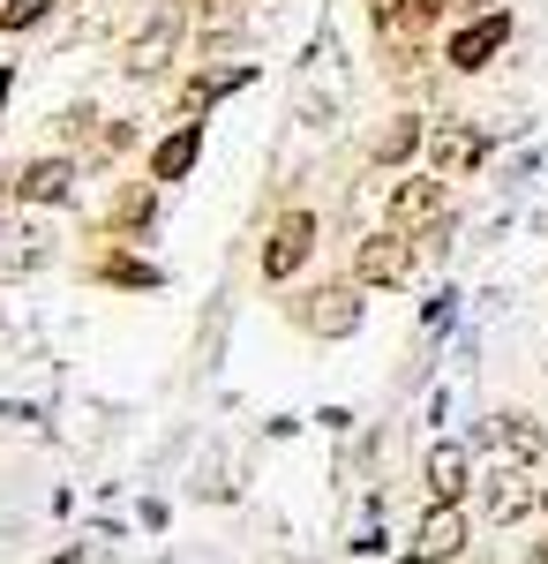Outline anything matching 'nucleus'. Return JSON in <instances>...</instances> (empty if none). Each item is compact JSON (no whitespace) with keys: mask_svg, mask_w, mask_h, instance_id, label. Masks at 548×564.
Wrapping results in <instances>:
<instances>
[{"mask_svg":"<svg viewBox=\"0 0 548 564\" xmlns=\"http://www.w3.org/2000/svg\"><path fill=\"white\" fill-rule=\"evenodd\" d=\"M39 15H45V0H0V31H23Z\"/></svg>","mask_w":548,"mask_h":564,"instance_id":"19","label":"nucleus"},{"mask_svg":"<svg viewBox=\"0 0 548 564\" xmlns=\"http://www.w3.org/2000/svg\"><path fill=\"white\" fill-rule=\"evenodd\" d=\"M128 143H135V129H128V121H106V129H98V151H106V159H113V151H128Z\"/></svg>","mask_w":548,"mask_h":564,"instance_id":"20","label":"nucleus"},{"mask_svg":"<svg viewBox=\"0 0 548 564\" xmlns=\"http://www.w3.org/2000/svg\"><path fill=\"white\" fill-rule=\"evenodd\" d=\"M526 505H534V489L511 475V467H504V475H489V520H518Z\"/></svg>","mask_w":548,"mask_h":564,"instance_id":"18","label":"nucleus"},{"mask_svg":"<svg viewBox=\"0 0 548 564\" xmlns=\"http://www.w3.org/2000/svg\"><path fill=\"white\" fill-rule=\"evenodd\" d=\"M428 159H436V174H443V181H459V174H473V166L489 159V135L465 129V121H451V129L428 135Z\"/></svg>","mask_w":548,"mask_h":564,"instance_id":"8","label":"nucleus"},{"mask_svg":"<svg viewBox=\"0 0 548 564\" xmlns=\"http://www.w3.org/2000/svg\"><path fill=\"white\" fill-rule=\"evenodd\" d=\"M421 143H428V129L414 121V113H406V121H391V129L369 143V159H376V166H406V159H414Z\"/></svg>","mask_w":548,"mask_h":564,"instance_id":"15","label":"nucleus"},{"mask_svg":"<svg viewBox=\"0 0 548 564\" xmlns=\"http://www.w3.org/2000/svg\"><path fill=\"white\" fill-rule=\"evenodd\" d=\"M489 436L504 444L511 459H541V452H548V430L534 422V414H496V422H489Z\"/></svg>","mask_w":548,"mask_h":564,"instance_id":"14","label":"nucleus"},{"mask_svg":"<svg viewBox=\"0 0 548 564\" xmlns=\"http://www.w3.org/2000/svg\"><path fill=\"white\" fill-rule=\"evenodd\" d=\"M308 249H316V218H308V212H286L278 226H271V249H263V279H294L300 263H308Z\"/></svg>","mask_w":548,"mask_h":564,"instance_id":"4","label":"nucleus"},{"mask_svg":"<svg viewBox=\"0 0 548 564\" xmlns=\"http://www.w3.org/2000/svg\"><path fill=\"white\" fill-rule=\"evenodd\" d=\"M414 263H421V249H414V234H369L361 249H353V279L361 286H414Z\"/></svg>","mask_w":548,"mask_h":564,"instance_id":"1","label":"nucleus"},{"mask_svg":"<svg viewBox=\"0 0 548 564\" xmlns=\"http://www.w3.org/2000/svg\"><path fill=\"white\" fill-rule=\"evenodd\" d=\"M151 212H158V181H135L121 204H113V226H121V234H143V226H151Z\"/></svg>","mask_w":548,"mask_h":564,"instance_id":"17","label":"nucleus"},{"mask_svg":"<svg viewBox=\"0 0 548 564\" xmlns=\"http://www.w3.org/2000/svg\"><path fill=\"white\" fill-rule=\"evenodd\" d=\"M196 166V129H173L158 151H151V181H180Z\"/></svg>","mask_w":548,"mask_h":564,"instance_id":"16","label":"nucleus"},{"mask_svg":"<svg viewBox=\"0 0 548 564\" xmlns=\"http://www.w3.org/2000/svg\"><path fill=\"white\" fill-rule=\"evenodd\" d=\"M443 218H451V196H443V181L414 174V181H398V188H391V226H398V234H414V241H421L428 226H443Z\"/></svg>","mask_w":548,"mask_h":564,"instance_id":"3","label":"nucleus"},{"mask_svg":"<svg viewBox=\"0 0 548 564\" xmlns=\"http://www.w3.org/2000/svg\"><path fill=\"white\" fill-rule=\"evenodd\" d=\"M249 84V68H204V76H188L180 84V121H204L211 113V98H226V90Z\"/></svg>","mask_w":548,"mask_h":564,"instance_id":"12","label":"nucleus"},{"mask_svg":"<svg viewBox=\"0 0 548 564\" xmlns=\"http://www.w3.org/2000/svg\"><path fill=\"white\" fill-rule=\"evenodd\" d=\"M459 8H481V15H496V8H504V0H459Z\"/></svg>","mask_w":548,"mask_h":564,"instance_id":"22","label":"nucleus"},{"mask_svg":"<svg viewBox=\"0 0 548 564\" xmlns=\"http://www.w3.org/2000/svg\"><path fill=\"white\" fill-rule=\"evenodd\" d=\"M45 257H53V241L39 226H0V279H31Z\"/></svg>","mask_w":548,"mask_h":564,"instance_id":"11","label":"nucleus"},{"mask_svg":"<svg viewBox=\"0 0 548 564\" xmlns=\"http://www.w3.org/2000/svg\"><path fill=\"white\" fill-rule=\"evenodd\" d=\"M443 8H451V0H383L376 23H383V39H398V45L414 39V45H421L428 31L443 23Z\"/></svg>","mask_w":548,"mask_h":564,"instance_id":"10","label":"nucleus"},{"mask_svg":"<svg viewBox=\"0 0 548 564\" xmlns=\"http://www.w3.org/2000/svg\"><path fill=\"white\" fill-rule=\"evenodd\" d=\"M180 31H188V15H180V8H151V23H143V31L128 39V53H121L128 76H158L173 53H180Z\"/></svg>","mask_w":548,"mask_h":564,"instance_id":"2","label":"nucleus"},{"mask_svg":"<svg viewBox=\"0 0 548 564\" xmlns=\"http://www.w3.org/2000/svg\"><path fill=\"white\" fill-rule=\"evenodd\" d=\"M68 188H76V166H68V159L23 166V204H68Z\"/></svg>","mask_w":548,"mask_h":564,"instance_id":"13","label":"nucleus"},{"mask_svg":"<svg viewBox=\"0 0 548 564\" xmlns=\"http://www.w3.org/2000/svg\"><path fill=\"white\" fill-rule=\"evenodd\" d=\"M0 98H8V68H0Z\"/></svg>","mask_w":548,"mask_h":564,"instance_id":"23","label":"nucleus"},{"mask_svg":"<svg viewBox=\"0 0 548 564\" xmlns=\"http://www.w3.org/2000/svg\"><path fill=\"white\" fill-rule=\"evenodd\" d=\"M541 512H548V497H541Z\"/></svg>","mask_w":548,"mask_h":564,"instance_id":"24","label":"nucleus"},{"mask_svg":"<svg viewBox=\"0 0 548 564\" xmlns=\"http://www.w3.org/2000/svg\"><path fill=\"white\" fill-rule=\"evenodd\" d=\"M504 39H511V15H504V8H496V15H481V23H465L459 39H451V68H459V76H481V68L504 53Z\"/></svg>","mask_w":548,"mask_h":564,"instance_id":"5","label":"nucleus"},{"mask_svg":"<svg viewBox=\"0 0 548 564\" xmlns=\"http://www.w3.org/2000/svg\"><path fill=\"white\" fill-rule=\"evenodd\" d=\"M300 324H308L316 339H353V332H361V294H353V286H324L316 302L300 308Z\"/></svg>","mask_w":548,"mask_h":564,"instance_id":"7","label":"nucleus"},{"mask_svg":"<svg viewBox=\"0 0 548 564\" xmlns=\"http://www.w3.org/2000/svg\"><path fill=\"white\" fill-rule=\"evenodd\" d=\"M421 481H428V505H459L465 481H473V452L465 444H428Z\"/></svg>","mask_w":548,"mask_h":564,"instance_id":"6","label":"nucleus"},{"mask_svg":"<svg viewBox=\"0 0 548 564\" xmlns=\"http://www.w3.org/2000/svg\"><path fill=\"white\" fill-rule=\"evenodd\" d=\"M106 271H113V279H121V286H151V279H158V271H151V263H106Z\"/></svg>","mask_w":548,"mask_h":564,"instance_id":"21","label":"nucleus"},{"mask_svg":"<svg viewBox=\"0 0 548 564\" xmlns=\"http://www.w3.org/2000/svg\"><path fill=\"white\" fill-rule=\"evenodd\" d=\"M414 542H421V550H414L406 564H451L465 550V512H459V505H428V520H421Z\"/></svg>","mask_w":548,"mask_h":564,"instance_id":"9","label":"nucleus"}]
</instances>
